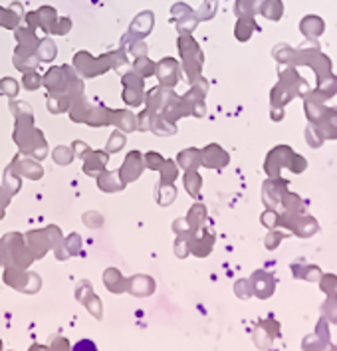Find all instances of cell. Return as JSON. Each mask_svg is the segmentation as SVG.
<instances>
[{
  "label": "cell",
  "mask_w": 337,
  "mask_h": 351,
  "mask_svg": "<svg viewBox=\"0 0 337 351\" xmlns=\"http://www.w3.org/2000/svg\"><path fill=\"white\" fill-rule=\"evenodd\" d=\"M14 139L20 145V149L26 155H32L34 159H44L48 153V145L44 135L38 129H34L28 123H16V131H14Z\"/></svg>",
  "instance_id": "6da1fadb"
},
{
  "label": "cell",
  "mask_w": 337,
  "mask_h": 351,
  "mask_svg": "<svg viewBox=\"0 0 337 351\" xmlns=\"http://www.w3.org/2000/svg\"><path fill=\"white\" fill-rule=\"evenodd\" d=\"M4 242L8 244V258H10V262L14 264V266L18 268H28L30 266V262L34 260V256H28V254H32V252H26L24 250V238L20 236V234L12 232V234H6L4 236Z\"/></svg>",
  "instance_id": "7a4b0ae2"
},
{
  "label": "cell",
  "mask_w": 337,
  "mask_h": 351,
  "mask_svg": "<svg viewBox=\"0 0 337 351\" xmlns=\"http://www.w3.org/2000/svg\"><path fill=\"white\" fill-rule=\"evenodd\" d=\"M143 167H145V161H143L141 153H137V151L129 153L127 159H125V163H123L121 169H119L121 181H123V183H131V181H135V179L141 175Z\"/></svg>",
  "instance_id": "3957f363"
},
{
  "label": "cell",
  "mask_w": 337,
  "mask_h": 351,
  "mask_svg": "<svg viewBox=\"0 0 337 351\" xmlns=\"http://www.w3.org/2000/svg\"><path fill=\"white\" fill-rule=\"evenodd\" d=\"M123 84H125V91H123V98L129 105H139L143 98H141V91H143V80L135 74H127L123 78Z\"/></svg>",
  "instance_id": "277c9868"
},
{
  "label": "cell",
  "mask_w": 337,
  "mask_h": 351,
  "mask_svg": "<svg viewBox=\"0 0 337 351\" xmlns=\"http://www.w3.org/2000/svg\"><path fill=\"white\" fill-rule=\"evenodd\" d=\"M26 244L30 246V252L34 254V258H40V256H44L46 254V250L50 248V238H48V232L44 230H34V232H30L28 236H26Z\"/></svg>",
  "instance_id": "5b68a950"
},
{
  "label": "cell",
  "mask_w": 337,
  "mask_h": 351,
  "mask_svg": "<svg viewBox=\"0 0 337 351\" xmlns=\"http://www.w3.org/2000/svg\"><path fill=\"white\" fill-rule=\"evenodd\" d=\"M10 167L14 169V173L24 175V177H28V179H40V177H42V167H40L34 159H22V157H16V159L12 161Z\"/></svg>",
  "instance_id": "8992f818"
},
{
  "label": "cell",
  "mask_w": 337,
  "mask_h": 351,
  "mask_svg": "<svg viewBox=\"0 0 337 351\" xmlns=\"http://www.w3.org/2000/svg\"><path fill=\"white\" fill-rule=\"evenodd\" d=\"M107 163V153L105 151H87L85 155L84 171L87 175H100Z\"/></svg>",
  "instance_id": "52a82bcc"
},
{
  "label": "cell",
  "mask_w": 337,
  "mask_h": 351,
  "mask_svg": "<svg viewBox=\"0 0 337 351\" xmlns=\"http://www.w3.org/2000/svg\"><path fill=\"white\" fill-rule=\"evenodd\" d=\"M177 72H179V67H177V62H175V60H163V62L159 64V69H157L159 80H161V85L173 87V85L177 84V78H179Z\"/></svg>",
  "instance_id": "ba28073f"
},
{
  "label": "cell",
  "mask_w": 337,
  "mask_h": 351,
  "mask_svg": "<svg viewBox=\"0 0 337 351\" xmlns=\"http://www.w3.org/2000/svg\"><path fill=\"white\" fill-rule=\"evenodd\" d=\"M28 278H30V274H26L22 268L8 266L6 268V272H4V282L10 284L12 288H16V290H22V292H26Z\"/></svg>",
  "instance_id": "9c48e42d"
},
{
  "label": "cell",
  "mask_w": 337,
  "mask_h": 351,
  "mask_svg": "<svg viewBox=\"0 0 337 351\" xmlns=\"http://www.w3.org/2000/svg\"><path fill=\"white\" fill-rule=\"evenodd\" d=\"M127 290L135 294V296H149L153 290H155V282L147 276H135L127 282Z\"/></svg>",
  "instance_id": "30bf717a"
},
{
  "label": "cell",
  "mask_w": 337,
  "mask_h": 351,
  "mask_svg": "<svg viewBox=\"0 0 337 351\" xmlns=\"http://www.w3.org/2000/svg\"><path fill=\"white\" fill-rule=\"evenodd\" d=\"M98 184H100L101 191H105V193H115V191H121L125 186V183L119 177V173H107V171L100 173Z\"/></svg>",
  "instance_id": "8fae6325"
},
{
  "label": "cell",
  "mask_w": 337,
  "mask_h": 351,
  "mask_svg": "<svg viewBox=\"0 0 337 351\" xmlns=\"http://www.w3.org/2000/svg\"><path fill=\"white\" fill-rule=\"evenodd\" d=\"M103 282H105V286H107L111 292H115V294L123 292V290L127 288V282L123 280V276L119 274V270H115V268H109V270L103 274Z\"/></svg>",
  "instance_id": "7c38bea8"
},
{
  "label": "cell",
  "mask_w": 337,
  "mask_h": 351,
  "mask_svg": "<svg viewBox=\"0 0 337 351\" xmlns=\"http://www.w3.org/2000/svg\"><path fill=\"white\" fill-rule=\"evenodd\" d=\"M113 123L119 125L123 131H135L137 129V119L131 111H113Z\"/></svg>",
  "instance_id": "4fadbf2b"
},
{
  "label": "cell",
  "mask_w": 337,
  "mask_h": 351,
  "mask_svg": "<svg viewBox=\"0 0 337 351\" xmlns=\"http://www.w3.org/2000/svg\"><path fill=\"white\" fill-rule=\"evenodd\" d=\"M85 123H89L93 127H100L103 123H113V111L111 109H93V111H89Z\"/></svg>",
  "instance_id": "5bb4252c"
},
{
  "label": "cell",
  "mask_w": 337,
  "mask_h": 351,
  "mask_svg": "<svg viewBox=\"0 0 337 351\" xmlns=\"http://www.w3.org/2000/svg\"><path fill=\"white\" fill-rule=\"evenodd\" d=\"M197 155H201L197 149H186L179 153V165L183 169H195L201 163V157H197Z\"/></svg>",
  "instance_id": "9a60e30c"
},
{
  "label": "cell",
  "mask_w": 337,
  "mask_h": 351,
  "mask_svg": "<svg viewBox=\"0 0 337 351\" xmlns=\"http://www.w3.org/2000/svg\"><path fill=\"white\" fill-rule=\"evenodd\" d=\"M151 26H153V16L149 12H145V14L137 16V20H135L133 26H131V32H137V30H139V36H145V34H149Z\"/></svg>",
  "instance_id": "2e32d148"
},
{
  "label": "cell",
  "mask_w": 337,
  "mask_h": 351,
  "mask_svg": "<svg viewBox=\"0 0 337 351\" xmlns=\"http://www.w3.org/2000/svg\"><path fill=\"white\" fill-rule=\"evenodd\" d=\"M69 115H71L74 121H85V119H87V115H89V107L85 105V100L82 96L74 101V107H71Z\"/></svg>",
  "instance_id": "e0dca14e"
},
{
  "label": "cell",
  "mask_w": 337,
  "mask_h": 351,
  "mask_svg": "<svg viewBox=\"0 0 337 351\" xmlns=\"http://www.w3.org/2000/svg\"><path fill=\"white\" fill-rule=\"evenodd\" d=\"M161 184L165 186V184H173L175 183V179H177V165L173 163V161H165L163 163V167H161Z\"/></svg>",
  "instance_id": "ac0fdd59"
},
{
  "label": "cell",
  "mask_w": 337,
  "mask_h": 351,
  "mask_svg": "<svg viewBox=\"0 0 337 351\" xmlns=\"http://www.w3.org/2000/svg\"><path fill=\"white\" fill-rule=\"evenodd\" d=\"M185 186L192 197H197V195H199V189H201V177L195 173V169H192L188 175H185Z\"/></svg>",
  "instance_id": "d6986e66"
},
{
  "label": "cell",
  "mask_w": 337,
  "mask_h": 351,
  "mask_svg": "<svg viewBox=\"0 0 337 351\" xmlns=\"http://www.w3.org/2000/svg\"><path fill=\"white\" fill-rule=\"evenodd\" d=\"M71 159H74V151L67 149V147H58L54 151V161L58 165H67Z\"/></svg>",
  "instance_id": "ffe728a7"
},
{
  "label": "cell",
  "mask_w": 337,
  "mask_h": 351,
  "mask_svg": "<svg viewBox=\"0 0 337 351\" xmlns=\"http://www.w3.org/2000/svg\"><path fill=\"white\" fill-rule=\"evenodd\" d=\"M125 145V137H123V133L121 131H115V133L109 137V145H107V153H115V151H119L121 147Z\"/></svg>",
  "instance_id": "44dd1931"
},
{
  "label": "cell",
  "mask_w": 337,
  "mask_h": 351,
  "mask_svg": "<svg viewBox=\"0 0 337 351\" xmlns=\"http://www.w3.org/2000/svg\"><path fill=\"white\" fill-rule=\"evenodd\" d=\"M163 163H165V159H163L159 153H147V155H145V165L149 169H155V171H157V169L163 167Z\"/></svg>",
  "instance_id": "7402d4cb"
},
{
  "label": "cell",
  "mask_w": 337,
  "mask_h": 351,
  "mask_svg": "<svg viewBox=\"0 0 337 351\" xmlns=\"http://www.w3.org/2000/svg\"><path fill=\"white\" fill-rule=\"evenodd\" d=\"M135 69H139L141 76H151L153 72H155V66H153L147 58H139V60L135 62Z\"/></svg>",
  "instance_id": "603a6c76"
},
{
  "label": "cell",
  "mask_w": 337,
  "mask_h": 351,
  "mask_svg": "<svg viewBox=\"0 0 337 351\" xmlns=\"http://www.w3.org/2000/svg\"><path fill=\"white\" fill-rule=\"evenodd\" d=\"M2 91L6 93V96H10V98H14L18 93V85L14 80H10V78H4L2 80Z\"/></svg>",
  "instance_id": "cb8c5ba5"
},
{
  "label": "cell",
  "mask_w": 337,
  "mask_h": 351,
  "mask_svg": "<svg viewBox=\"0 0 337 351\" xmlns=\"http://www.w3.org/2000/svg\"><path fill=\"white\" fill-rule=\"evenodd\" d=\"M8 202H10V193L0 189V218L4 217V208L8 206Z\"/></svg>",
  "instance_id": "d4e9b609"
},
{
  "label": "cell",
  "mask_w": 337,
  "mask_h": 351,
  "mask_svg": "<svg viewBox=\"0 0 337 351\" xmlns=\"http://www.w3.org/2000/svg\"><path fill=\"white\" fill-rule=\"evenodd\" d=\"M40 84H42V80H40L38 76H34V74H28V76L24 78V85H26L28 89H36Z\"/></svg>",
  "instance_id": "484cf974"
},
{
  "label": "cell",
  "mask_w": 337,
  "mask_h": 351,
  "mask_svg": "<svg viewBox=\"0 0 337 351\" xmlns=\"http://www.w3.org/2000/svg\"><path fill=\"white\" fill-rule=\"evenodd\" d=\"M67 248H69L71 254H78V250H80V236H78V234H71V236H69Z\"/></svg>",
  "instance_id": "4316f807"
},
{
  "label": "cell",
  "mask_w": 337,
  "mask_h": 351,
  "mask_svg": "<svg viewBox=\"0 0 337 351\" xmlns=\"http://www.w3.org/2000/svg\"><path fill=\"white\" fill-rule=\"evenodd\" d=\"M2 248H4V240H2V242H0V264H2V262H4V256H6V254H8V252H4V250H2Z\"/></svg>",
  "instance_id": "83f0119b"
}]
</instances>
